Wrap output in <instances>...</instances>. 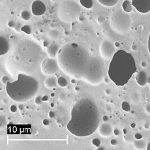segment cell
Wrapping results in <instances>:
<instances>
[{"mask_svg": "<svg viewBox=\"0 0 150 150\" xmlns=\"http://www.w3.org/2000/svg\"><path fill=\"white\" fill-rule=\"evenodd\" d=\"M57 57L60 69L69 76L91 85H97L103 81L104 62L91 55L81 45L75 43L66 44L60 49Z\"/></svg>", "mask_w": 150, "mask_h": 150, "instance_id": "1", "label": "cell"}, {"mask_svg": "<svg viewBox=\"0 0 150 150\" xmlns=\"http://www.w3.org/2000/svg\"><path fill=\"white\" fill-rule=\"evenodd\" d=\"M100 123V116L97 105L90 98H83L73 106L67 128L75 136L85 137L93 134Z\"/></svg>", "mask_w": 150, "mask_h": 150, "instance_id": "2", "label": "cell"}, {"mask_svg": "<svg viewBox=\"0 0 150 150\" xmlns=\"http://www.w3.org/2000/svg\"><path fill=\"white\" fill-rule=\"evenodd\" d=\"M10 61H14V68L24 74L37 70L41 65L43 51L35 41L25 39L19 41L12 50Z\"/></svg>", "mask_w": 150, "mask_h": 150, "instance_id": "3", "label": "cell"}, {"mask_svg": "<svg viewBox=\"0 0 150 150\" xmlns=\"http://www.w3.org/2000/svg\"><path fill=\"white\" fill-rule=\"evenodd\" d=\"M133 56L123 50L117 51L110 63L108 75L110 79L117 86H123L129 82L137 72Z\"/></svg>", "mask_w": 150, "mask_h": 150, "instance_id": "4", "label": "cell"}, {"mask_svg": "<svg viewBox=\"0 0 150 150\" xmlns=\"http://www.w3.org/2000/svg\"><path fill=\"white\" fill-rule=\"evenodd\" d=\"M39 89L38 81L31 75L19 73L14 81L7 82L6 92L8 96L15 102H26L35 95Z\"/></svg>", "mask_w": 150, "mask_h": 150, "instance_id": "5", "label": "cell"}, {"mask_svg": "<svg viewBox=\"0 0 150 150\" xmlns=\"http://www.w3.org/2000/svg\"><path fill=\"white\" fill-rule=\"evenodd\" d=\"M81 13L80 5L74 0H63L57 7V16L65 23L75 21Z\"/></svg>", "mask_w": 150, "mask_h": 150, "instance_id": "6", "label": "cell"}, {"mask_svg": "<svg viewBox=\"0 0 150 150\" xmlns=\"http://www.w3.org/2000/svg\"><path fill=\"white\" fill-rule=\"evenodd\" d=\"M110 23L111 27L116 33L124 34L129 30L132 19L128 13L122 9H117L111 15Z\"/></svg>", "mask_w": 150, "mask_h": 150, "instance_id": "7", "label": "cell"}, {"mask_svg": "<svg viewBox=\"0 0 150 150\" xmlns=\"http://www.w3.org/2000/svg\"><path fill=\"white\" fill-rule=\"evenodd\" d=\"M60 69L57 60L54 58L48 57L44 59L41 63V69L42 72L45 75L52 76L54 75Z\"/></svg>", "mask_w": 150, "mask_h": 150, "instance_id": "8", "label": "cell"}, {"mask_svg": "<svg viewBox=\"0 0 150 150\" xmlns=\"http://www.w3.org/2000/svg\"><path fill=\"white\" fill-rule=\"evenodd\" d=\"M100 52L103 58L105 59H111L115 54V46L108 40H104L100 45Z\"/></svg>", "mask_w": 150, "mask_h": 150, "instance_id": "9", "label": "cell"}, {"mask_svg": "<svg viewBox=\"0 0 150 150\" xmlns=\"http://www.w3.org/2000/svg\"><path fill=\"white\" fill-rule=\"evenodd\" d=\"M132 5L139 13L145 14L150 11V0H132Z\"/></svg>", "mask_w": 150, "mask_h": 150, "instance_id": "10", "label": "cell"}, {"mask_svg": "<svg viewBox=\"0 0 150 150\" xmlns=\"http://www.w3.org/2000/svg\"><path fill=\"white\" fill-rule=\"evenodd\" d=\"M46 11L45 4L40 0H35L32 5V12L35 16H41Z\"/></svg>", "mask_w": 150, "mask_h": 150, "instance_id": "11", "label": "cell"}, {"mask_svg": "<svg viewBox=\"0 0 150 150\" xmlns=\"http://www.w3.org/2000/svg\"><path fill=\"white\" fill-rule=\"evenodd\" d=\"M113 129L111 125L107 123L103 124L98 129V132L101 136L108 137L111 136L113 133Z\"/></svg>", "mask_w": 150, "mask_h": 150, "instance_id": "12", "label": "cell"}, {"mask_svg": "<svg viewBox=\"0 0 150 150\" xmlns=\"http://www.w3.org/2000/svg\"><path fill=\"white\" fill-rule=\"evenodd\" d=\"M10 50V45L5 37H0V55H5Z\"/></svg>", "mask_w": 150, "mask_h": 150, "instance_id": "13", "label": "cell"}, {"mask_svg": "<svg viewBox=\"0 0 150 150\" xmlns=\"http://www.w3.org/2000/svg\"><path fill=\"white\" fill-rule=\"evenodd\" d=\"M60 49L59 45L56 43H51L46 47V52L50 57L55 58L57 56Z\"/></svg>", "mask_w": 150, "mask_h": 150, "instance_id": "14", "label": "cell"}, {"mask_svg": "<svg viewBox=\"0 0 150 150\" xmlns=\"http://www.w3.org/2000/svg\"><path fill=\"white\" fill-rule=\"evenodd\" d=\"M148 80L149 76L145 71H141L137 74L136 76L137 82L140 86H145L148 82Z\"/></svg>", "mask_w": 150, "mask_h": 150, "instance_id": "15", "label": "cell"}, {"mask_svg": "<svg viewBox=\"0 0 150 150\" xmlns=\"http://www.w3.org/2000/svg\"><path fill=\"white\" fill-rule=\"evenodd\" d=\"M57 85V79L53 77H48L45 81V86L48 89L54 88H55Z\"/></svg>", "mask_w": 150, "mask_h": 150, "instance_id": "16", "label": "cell"}, {"mask_svg": "<svg viewBox=\"0 0 150 150\" xmlns=\"http://www.w3.org/2000/svg\"><path fill=\"white\" fill-rule=\"evenodd\" d=\"M130 100L131 103L134 105H138L139 103L141 100V97L140 93L137 91H133L130 95Z\"/></svg>", "mask_w": 150, "mask_h": 150, "instance_id": "17", "label": "cell"}, {"mask_svg": "<svg viewBox=\"0 0 150 150\" xmlns=\"http://www.w3.org/2000/svg\"><path fill=\"white\" fill-rule=\"evenodd\" d=\"M60 35H61L60 32L55 29L50 30L48 33V36L49 37V38L53 40H56L59 39Z\"/></svg>", "mask_w": 150, "mask_h": 150, "instance_id": "18", "label": "cell"}, {"mask_svg": "<svg viewBox=\"0 0 150 150\" xmlns=\"http://www.w3.org/2000/svg\"><path fill=\"white\" fill-rule=\"evenodd\" d=\"M134 146L137 150H143L146 147V142L142 138L137 139L134 142Z\"/></svg>", "mask_w": 150, "mask_h": 150, "instance_id": "19", "label": "cell"}, {"mask_svg": "<svg viewBox=\"0 0 150 150\" xmlns=\"http://www.w3.org/2000/svg\"><path fill=\"white\" fill-rule=\"evenodd\" d=\"M98 2L106 7H112L116 5L119 0H97Z\"/></svg>", "mask_w": 150, "mask_h": 150, "instance_id": "20", "label": "cell"}, {"mask_svg": "<svg viewBox=\"0 0 150 150\" xmlns=\"http://www.w3.org/2000/svg\"><path fill=\"white\" fill-rule=\"evenodd\" d=\"M57 85L62 87V88H65L68 86V81L67 79L64 77V76H59L57 79Z\"/></svg>", "mask_w": 150, "mask_h": 150, "instance_id": "21", "label": "cell"}, {"mask_svg": "<svg viewBox=\"0 0 150 150\" xmlns=\"http://www.w3.org/2000/svg\"><path fill=\"white\" fill-rule=\"evenodd\" d=\"M80 3L82 6L88 9L92 8L93 5L92 0H80Z\"/></svg>", "mask_w": 150, "mask_h": 150, "instance_id": "22", "label": "cell"}, {"mask_svg": "<svg viewBox=\"0 0 150 150\" xmlns=\"http://www.w3.org/2000/svg\"><path fill=\"white\" fill-rule=\"evenodd\" d=\"M132 4L128 0L125 1L123 3L122 7H123V10L125 11L126 13H129L132 10Z\"/></svg>", "mask_w": 150, "mask_h": 150, "instance_id": "23", "label": "cell"}, {"mask_svg": "<svg viewBox=\"0 0 150 150\" xmlns=\"http://www.w3.org/2000/svg\"><path fill=\"white\" fill-rule=\"evenodd\" d=\"M21 16L23 20L25 21H28L30 20L31 18V14L27 10L23 11L21 13Z\"/></svg>", "mask_w": 150, "mask_h": 150, "instance_id": "24", "label": "cell"}, {"mask_svg": "<svg viewBox=\"0 0 150 150\" xmlns=\"http://www.w3.org/2000/svg\"><path fill=\"white\" fill-rule=\"evenodd\" d=\"M21 30L22 32H23L24 33H25L27 34H31L32 33V31L31 27L28 25H24L23 27L21 28Z\"/></svg>", "mask_w": 150, "mask_h": 150, "instance_id": "25", "label": "cell"}, {"mask_svg": "<svg viewBox=\"0 0 150 150\" xmlns=\"http://www.w3.org/2000/svg\"><path fill=\"white\" fill-rule=\"evenodd\" d=\"M122 109L125 112H129L130 110V105L129 103L124 101L122 103Z\"/></svg>", "mask_w": 150, "mask_h": 150, "instance_id": "26", "label": "cell"}, {"mask_svg": "<svg viewBox=\"0 0 150 150\" xmlns=\"http://www.w3.org/2000/svg\"><path fill=\"white\" fill-rule=\"evenodd\" d=\"M59 100L61 102H65L67 100V95L65 93V92H62L61 93L59 94V95L58 96Z\"/></svg>", "mask_w": 150, "mask_h": 150, "instance_id": "27", "label": "cell"}, {"mask_svg": "<svg viewBox=\"0 0 150 150\" xmlns=\"http://www.w3.org/2000/svg\"><path fill=\"white\" fill-rule=\"evenodd\" d=\"M92 144H93L96 147L98 148L100 146H101V141L100 140V139L96 138H94V139H92Z\"/></svg>", "mask_w": 150, "mask_h": 150, "instance_id": "28", "label": "cell"}, {"mask_svg": "<svg viewBox=\"0 0 150 150\" xmlns=\"http://www.w3.org/2000/svg\"><path fill=\"white\" fill-rule=\"evenodd\" d=\"M6 117L3 115H1L0 116V127L1 128H2L3 127V126L6 124Z\"/></svg>", "mask_w": 150, "mask_h": 150, "instance_id": "29", "label": "cell"}, {"mask_svg": "<svg viewBox=\"0 0 150 150\" xmlns=\"http://www.w3.org/2000/svg\"><path fill=\"white\" fill-rule=\"evenodd\" d=\"M43 102L42 100V97L41 96H37L34 100V103H35V105H40L42 104V103Z\"/></svg>", "mask_w": 150, "mask_h": 150, "instance_id": "30", "label": "cell"}, {"mask_svg": "<svg viewBox=\"0 0 150 150\" xmlns=\"http://www.w3.org/2000/svg\"><path fill=\"white\" fill-rule=\"evenodd\" d=\"M18 109H19L18 108L16 105H12L10 106V111H11V112H13V113H15L16 112H17V111H18Z\"/></svg>", "mask_w": 150, "mask_h": 150, "instance_id": "31", "label": "cell"}, {"mask_svg": "<svg viewBox=\"0 0 150 150\" xmlns=\"http://www.w3.org/2000/svg\"><path fill=\"white\" fill-rule=\"evenodd\" d=\"M113 134L116 137L119 136V135L120 134V130L117 128H115L113 130Z\"/></svg>", "mask_w": 150, "mask_h": 150, "instance_id": "32", "label": "cell"}, {"mask_svg": "<svg viewBox=\"0 0 150 150\" xmlns=\"http://www.w3.org/2000/svg\"><path fill=\"white\" fill-rule=\"evenodd\" d=\"M97 21H98V23H100V24H101V23H103L104 22V21H105V18H104V17H103L102 16H99L98 18H97Z\"/></svg>", "mask_w": 150, "mask_h": 150, "instance_id": "33", "label": "cell"}, {"mask_svg": "<svg viewBox=\"0 0 150 150\" xmlns=\"http://www.w3.org/2000/svg\"><path fill=\"white\" fill-rule=\"evenodd\" d=\"M7 25H8V26L9 27L14 28V27H15V22H14V21H10L8 22Z\"/></svg>", "mask_w": 150, "mask_h": 150, "instance_id": "34", "label": "cell"}, {"mask_svg": "<svg viewBox=\"0 0 150 150\" xmlns=\"http://www.w3.org/2000/svg\"><path fill=\"white\" fill-rule=\"evenodd\" d=\"M48 116H49V117H50V118L52 119V118H54V117H55V116H56V114H55V112L54 111H51L49 112Z\"/></svg>", "mask_w": 150, "mask_h": 150, "instance_id": "35", "label": "cell"}, {"mask_svg": "<svg viewBox=\"0 0 150 150\" xmlns=\"http://www.w3.org/2000/svg\"><path fill=\"white\" fill-rule=\"evenodd\" d=\"M117 143H118V142H117V141L115 139H111V141H110V144L112 145V146H116L117 144Z\"/></svg>", "mask_w": 150, "mask_h": 150, "instance_id": "36", "label": "cell"}, {"mask_svg": "<svg viewBox=\"0 0 150 150\" xmlns=\"http://www.w3.org/2000/svg\"><path fill=\"white\" fill-rule=\"evenodd\" d=\"M1 81H2V83H3L4 84H5V83L6 84L7 82H8V78H7L6 76H4L2 78Z\"/></svg>", "mask_w": 150, "mask_h": 150, "instance_id": "37", "label": "cell"}, {"mask_svg": "<svg viewBox=\"0 0 150 150\" xmlns=\"http://www.w3.org/2000/svg\"><path fill=\"white\" fill-rule=\"evenodd\" d=\"M105 93L107 96L111 95L112 94V91H111V90L110 89H106L105 91Z\"/></svg>", "mask_w": 150, "mask_h": 150, "instance_id": "38", "label": "cell"}, {"mask_svg": "<svg viewBox=\"0 0 150 150\" xmlns=\"http://www.w3.org/2000/svg\"><path fill=\"white\" fill-rule=\"evenodd\" d=\"M42 123H43V124L45 126H48V125H50V123L49 120H48L47 119H44V120H43Z\"/></svg>", "mask_w": 150, "mask_h": 150, "instance_id": "39", "label": "cell"}, {"mask_svg": "<svg viewBox=\"0 0 150 150\" xmlns=\"http://www.w3.org/2000/svg\"><path fill=\"white\" fill-rule=\"evenodd\" d=\"M145 110H146V112L150 114V105H147L146 106H145Z\"/></svg>", "mask_w": 150, "mask_h": 150, "instance_id": "40", "label": "cell"}, {"mask_svg": "<svg viewBox=\"0 0 150 150\" xmlns=\"http://www.w3.org/2000/svg\"><path fill=\"white\" fill-rule=\"evenodd\" d=\"M49 100V97L47 95H44L42 96V100L43 101H47Z\"/></svg>", "mask_w": 150, "mask_h": 150, "instance_id": "41", "label": "cell"}, {"mask_svg": "<svg viewBox=\"0 0 150 150\" xmlns=\"http://www.w3.org/2000/svg\"><path fill=\"white\" fill-rule=\"evenodd\" d=\"M106 111L108 112H112V108L110 106H106Z\"/></svg>", "mask_w": 150, "mask_h": 150, "instance_id": "42", "label": "cell"}, {"mask_svg": "<svg viewBox=\"0 0 150 150\" xmlns=\"http://www.w3.org/2000/svg\"><path fill=\"white\" fill-rule=\"evenodd\" d=\"M135 138H136V139H139L142 138V136L139 133H137L135 134Z\"/></svg>", "mask_w": 150, "mask_h": 150, "instance_id": "43", "label": "cell"}, {"mask_svg": "<svg viewBox=\"0 0 150 150\" xmlns=\"http://www.w3.org/2000/svg\"><path fill=\"white\" fill-rule=\"evenodd\" d=\"M50 45V43L48 41L46 40V41H43V46L47 47L48 46Z\"/></svg>", "mask_w": 150, "mask_h": 150, "instance_id": "44", "label": "cell"}, {"mask_svg": "<svg viewBox=\"0 0 150 150\" xmlns=\"http://www.w3.org/2000/svg\"><path fill=\"white\" fill-rule=\"evenodd\" d=\"M109 78L107 77V76H105L104 78H103V82H105V83H108L109 82L110 78Z\"/></svg>", "mask_w": 150, "mask_h": 150, "instance_id": "45", "label": "cell"}, {"mask_svg": "<svg viewBox=\"0 0 150 150\" xmlns=\"http://www.w3.org/2000/svg\"><path fill=\"white\" fill-rule=\"evenodd\" d=\"M108 120H109L108 116H106V115L103 116V122H108Z\"/></svg>", "mask_w": 150, "mask_h": 150, "instance_id": "46", "label": "cell"}, {"mask_svg": "<svg viewBox=\"0 0 150 150\" xmlns=\"http://www.w3.org/2000/svg\"><path fill=\"white\" fill-rule=\"evenodd\" d=\"M148 48H149V51L150 54V33L149 37V40H148Z\"/></svg>", "mask_w": 150, "mask_h": 150, "instance_id": "47", "label": "cell"}, {"mask_svg": "<svg viewBox=\"0 0 150 150\" xmlns=\"http://www.w3.org/2000/svg\"><path fill=\"white\" fill-rule=\"evenodd\" d=\"M23 108H24V106H23L22 104H21V105H19V106H18V109H19V110H22L23 109Z\"/></svg>", "mask_w": 150, "mask_h": 150, "instance_id": "48", "label": "cell"}, {"mask_svg": "<svg viewBox=\"0 0 150 150\" xmlns=\"http://www.w3.org/2000/svg\"><path fill=\"white\" fill-rule=\"evenodd\" d=\"M114 46L116 47H119L120 46V44L119 42H115V44H114Z\"/></svg>", "mask_w": 150, "mask_h": 150, "instance_id": "49", "label": "cell"}, {"mask_svg": "<svg viewBox=\"0 0 150 150\" xmlns=\"http://www.w3.org/2000/svg\"><path fill=\"white\" fill-rule=\"evenodd\" d=\"M97 150H105V149H104V147H101V146H100L99 147H98V149H97Z\"/></svg>", "mask_w": 150, "mask_h": 150, "instance_id": "50", "label": "cell"}, {"mask_svg": "<svg viewBox=\"0 0 150 150\" xmlns=\"http://www.w3.org/2000/svg\"><path fill=\"white\" fill-rule=\"evenodd\" d=\"M144 128H146V129H148L149 128V125L148 124L146 123V125H144Z\"/></svg>", "mask_w": 150, "mask_h": 150, "instance_id": "51", "label": "cell"}, {"mask_svg": "<svg viewBox=\"0 0 150 150\" xmlns=\"http://www.w3.org/2000/svg\"><path fill=\"white\" fill-rule=\"evenodd\" d=\"M147 150H150V142L147 145Z\"/></svg>", "mask_w": 150, "mask_h": 150, "instance_id": "52", "label": "cell"}, {"mask_svg": "<svg viewBox=\"0 0 150 150\" xmlns=\"http://www.w3.org/2000/svg\"><path fill=\"white\" fill-rule=\"evenodd\" d=\"M75 80H76L75 79H74V78H73V79H72V80H71V83H74H74H76V82H75V81H76Z\"/></svg>", "mask_w": 150, "mask_h": 150, "instance_id": "53", "label": "cell"}, {"mask_svg": "<svg viewBox=\"0 0 150 150\" xmlns=\"http://www.w3.org/2000/svg\"><path fill=\"white\" fill-rule=\"evenodd\" d=\"M135 127H136V124H134V123L131 124V127H132V128H134Z\"/></svg>", "mask_w": 150, "mask_h": 150, "instance_id": "54", "label": "cell"}, {"mask_svg": "<svg viewBox=\"0 0 150 150\" xmlns=\"http://www.w3.org/2000/svg\"><path fill=\"white\" fill-rule=\"evenodd\" d=\"M3 102L5 103H7V99H6V98L4 99V100H3Z\"/></svg>", "mask_w": 150, "mask_h": 150, "instance_id": "55", "label": "cell"}, {"mask_svg": "<svg viewBox=\"0 0 150 150\" xmlns=\"http://www.w3.org/2000/svg\"><path fill=\"white\" fill-rule=\"evenodd\" d=\"M7 1V0H0V2H1V4H2V2H5V1Z\"/></svg>", "mask_w": 150, "mask_h": 150, "instance_id": "56", "label": "cell"}, {"mask_svg": "<svg viewBox=\"0 0 150 150\" xmlns=\"http://www.w3.org/2000/svg\"><path fill=\"white\" fill-rule=\"evenodd\" d=\"M51 97H54V96H55V94L54 93H51Z\"/></svg>", "mask_w": 150, "mask_h": 150, "instance_id": "57", "label": "cell"}, {"mask_svg": "<svg viewBox=\"0 0 150 150\" xmlns=\"http://www.w3.org/2000/svg\"><path fill=\"white\" fill-rule=\"evenodd\" d=\"M148 82L150 83V77H149V80H148Z\"/></svg>", "mask_w": 150, "mask_h": 150, "instance_id": "58", "label": "cell"}, {"mask_svg": "<svg viewBox=\"0 0 150 150\" xmlns=\"http://www.w3.org/2000/svg\"><path fill=\"white\" fill-rule=\"evenodd\" d=\"M53 104H54L53 103H51V106H53Z\"/></svg>", "mask_w": 150, "mask_h": 150, "instance_id": "59", "label": "cell"}, {"mask_svg": "<svg viewBox=\"0 0 150 150\" xmlns=\"http://www.w3.org/2000/svg\"><path fill=\"white\" fill-rule=\"evenodd\" d=\"M52 1H56V0H52Z\"/></svg>", "mask_w": 150, "mask_h": 150, "instance_id": "60", "label": "cell"}]
</instances>
